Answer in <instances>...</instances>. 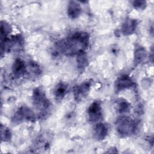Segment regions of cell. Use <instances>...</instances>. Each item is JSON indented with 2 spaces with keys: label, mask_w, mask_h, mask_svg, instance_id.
<instances>
[{
  "label": "cell",
  "mask_w": 154,
  "mask_h": 154,
  "mask_svg": "<svg viewBox=\"0 0 154 154\" xmlns=\"http://www.w3.org/2000/svg\"><path fill=\"white\" fill-rule=\"evenodd\" d=\"M27 63L20 58H16L12 65V73L15 78H19L26 75Z\"/></svg>",
  "instance_id": "10"
},
{
  "label": "cell",
  "mask_w": 154,
  "mask_h": 154,
  "mask_svg": "<svg viewBox=\"0 0 154 154\" xmlns=\"http://www.w3.org/2000/svg\"><path fill=\"white\" fill-rule=\"evenodd\" d=\"M82 13V8L80 4L76 1H70L68 3L67 13L72 19H75L79 17Z\"/></svg>",
  "instance_id": "14"
},
{
  "label": "cell",
  "mask_w": 154,
  "mask_h": 154,
  "mask_svg": "<svg viewBox=\"0 0 154 154\" xmlns=\"http://www.w3.org/2000/svg\"><path fill=\"white\" fill-rule=\"evenodd\" d=\"M91 79L85 80L73 87V96L75 102H80L86 98L90 93L92 86Z\"/></svg>",
  "instance_id": "7"
},
{
  "label": "cell",
  "mask_w": 154,
  "mask_h": 154,
  "mask_svg": "<svg viewBox=\"0 0 154 154\" xmlns=\"http://www.w3.org/2000/svg\"><path fill=\"white\" fill-rule=\"evenodd\" d=\"M135 84L133 79L127 75H123L119 76L115 82V88L117 91L132 88Z\"/></svg>",
  "instance_id": "9"
},
{
  "label": "cell",
  "mask_w": 154,
  "mask_h": 154,
  "mask_svg": "<svg viewBox=\"0 0 154 154\" xmlns=\"http://www.w3.org/2000/svg\"><path fill=\"white\" fill-rule=\"evenodd\" d=\"M42 69L39 64L34 61H29L27 63L26 75L31 77H37L42 73Z\"/></svg>",
  "instance_id": "16"
},
{
  "label": "cell",
  "mask_w": 154,
  "mask_h": 154,
  "mask_svg": "<svg viewBox=\"0 0 154 154\" xmlns=\"http://www.w3.org/2000/svg\"><path fill=\"white\" fill-rule=\"evenodd\" d=\"M35 120L34 112L26 106L19 107L11 117V122L14 125H19L24 122H34Z\"/></svg>",
  "instance_id": "4"
},
{
  "label": "cell",
  "mask_w": 154,
  "mask_h": 154,
  "mask_svg": "<svg viewBox=\"0 0 154 154\" xmlns=\"http://www.w3.org/2000/svg\"><path fill=\"white\" fill-rule=\"evenodd\" d=\"M139 125V122L126 116H120L116 122V130L118 134L123 137H129L135 134Z\"/></svg>",
  "instance_id": "3"
},
{
  "label": "cell",
  "mask_w": 154,
  "mask_h": 154,
  "mask_svg": "<svg viewBox=\"0 0 154 154\" xmlns=\"http://www.w3.org/2000/svg\"><path fill=\"white\" fill-rule=\"evenodd\" d=\"M68 92V85L63 81L59 82L54 88V96L57 102H61L63 100Z\"/></svg>",
  "instance_id": "13"
},
{
  "label": "cell",
  "mask_w": 154,
  "mask_h": 154,
  "mask_svg": "<svg viewBox=\"0 0 154 154\" xmlns=\"http://www.w3.org/2000/svg\"><path fill=\"white\" fill-rule=\"evenodd\" d=\"M53 135L49 132H44L38 135L34 140L32 149L34 150H48L52 143Z\"/></svg>",
  "instance_id": "6"
},
{
  "label": "cell",
  "mask_w": 154,
  "mask_h": 154,
  "mask_svg": "<svg viewBox=\"0 0 154 154\" xmlns=\"http://www.w3.org/2000/svg\"><path fill=\"white\" fill-rule=\"evenodd\" d=\"M32 100L33 105L39 111L38 116L41 119H44L48 116L51 110V102L46 97L45 89L40 86L33 90L32 94Z\"/></svg>",
  "instance_id": "2"
},
{
  "label": "cell",
  "mask_w": 154,
  "mask_h": 154,
  "mask_svg": "<svg viewBox=\"0 0 154 154\" xmlns=\"http://www.w3.org/2000/svg\"><path fill=\"white\" fill-rule=\"evenodd\" d=\"M132 5L133 7L137 10H143L147 7V2L146 1L137 0L132 1Z\"/></svg>",
  "instance_id": "21"
},
{
  "label": "cell",
  "mask_w": 154,
  "mask_h": 154,
  "mask_svg": "<svg viewBox=\"0 0 154 154\" xmlns=\"http://www.w3.org/2000/svg\"><path fill=\"white\" fill-rule=\"evenodd\" d=\"M138 25V22L137 19L130 17L126 19L122 26V33L125 36L132 34L135 31Z\"/></svg>",
  "instance_id": "12"
},
{
  "label": "cell",
  "mask_w": 154,
  "mask_h": 154,
  "mask_svg": "<svg viewBox=\"0 0 154 154\" xmlns=\"http://www.w3.org/2000/svg\"><path fill=\"white\" fill-rule=\"evenodd\" d=\"M12 31V28L10 23L5 20L1 22V42L7 39Z\"/></svg>",
  "instance_id": "19"
},
{
  "label": "cell",
  "mask_w": 154,
  "mask_h": 154,
  "mask_svg": "<svg viewBox=\"0 0 154 154\" xmlns=\"http://www.w3.org/2000/svg\"><path fill=\"white\" fill-rule=\"evenodd\" d=\"M23 46V39L19 35L8 37L5 40L1 42V57L5 52L13 51L20 50Z\"/></svg>",
  "instance_id": "5"
},
{
  "label": "cell",
  "mask_w": 154,
  "mask_h": 154,
  "mask_svg": "<svg viewBox=\"0 0 154 154\" xmlns=\"http://www.w3.org/2000/svg\"><path fill=\"white\" fill-rule=\"evenodd\" d=\"M116 109L120 114H126L131 108V103L125 99L119 98L116 100Z\"/></svg>",
  "instance_id": "17"
},
{
  "label": "cell",
  "mask_w": 154,
  "mask_h": 154,
  "mask_svg": "<svg viewBox=\"0 0 154 154\" xmlns=\"http://www.w3.org/2000/svg\"><path fill=\"white\" fill-rule=\"evenodd\" d=\"M87 116L88 121L91 123H97L102 119L103 113L100 102L95 100L90 104L87 109Z\"/></svg>",
  "instance_id": "8"
},
{
  "label": "cell",
  "mask_w": 154,
  "mask_h": 154,
  "mask_svg": "<svg viewBox=\"0 0 154 154\" xmlns=\"http://www.w3.org/2000/svg\"><path fill=\"white\" fill-rule=\"evenodd\" d=\"M12 137V133L10 129L1 124V139L2 142H8L10 141Z\"/></svg>",
  "instance_id": "20"
},
{
  "label": "cell",
  "mask_w": 154,
  "mask_h": 154,
  "mask_svg": "<svg viewBox=\"0 0 154 154\" xmlns=\"http://www.w3.org/2000/svg\"><path fill=\"white\" fill-rule=\"evenodd\" d=\"M148 55L146 49L141 46H137L134 50V64L135 66H138L142 63L147 58Z\"/></svg>",
  "instance_id": "15"
},
{
  "label": "cell",
  "mask_w": 154,
  "mask_h": 154,
  "mask_svg": "<svg viewBox=\"0 0 154 154\" xmlns=\"http://www.w3.org/2000/svg\"><path fill=\"white\" fill-rule=\"evenodd\" d=\"M109 131V126L104 123H97L93 128V137L97 141L103 140L107 136Z\"/></svg>",
  "instance_id": "11"
},
{
  "label": "cell",
  "mask_w": 154,
  "mask_h": 154,
  "mask_svg": "<svg viewBox=\"0 0 154 154\" xmlns=\"http://www.w3.org/2000/svg\"><path fill=\"white\" fill-rule=\"evenodd\" d=\"M90 43V35L85 31L74 32L55 45L56 51L66 56L78 55L85 52Z\"/></svg>",
  "instance_id": "1"
},
{
  "label": "cell",
  "mask_w": 154,
  "mask_h": 154,
  "mask_svg": "<svg viewBox=\"0 0 154 154\" xmlns=\"http://www.w3.org/2000/svg\"><path fill=\"white\" fill-rule=\"evenodd\" d=\"M77 67L80 72H83L88 64V60L85 52L80 53L77 55Z\"/></svg>",
  "instance_id": "18"
}]
</instances>
